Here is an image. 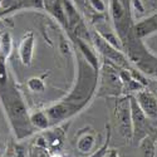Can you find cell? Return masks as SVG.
Here are the masks:
<instances>
[{
  "label": "cell",
  "mask_w": 157,
  "mask_h": 157,
  "mask_svg": "<svg viewBox=\"0 0 157 157\" xmlns=\"http://www.w3.org/2000/svg\"><path fill=\"white\" fill-rule=\"evenodd\" d=\"M6 58H4L3 56H0V90L4 89L8 84H9V79H8V68H6Z\"/></svg>",
  "instance_id": "17"
},
{
  "label": "cell",
  "mask_w": 157,
  "mask_h": 157,
  "mask_svg": "<svg viewBox=\"0 0 157 157\" xmlns=\"http://www.w3.org/2000/svg\"><path fill=\"white\" fill-rule=\"evenodd\" d=\"M44 9L47 11H49L62 25L68 27L63 0H44Z\"/></svg>",
  "instance_id": "9"
},
{
  "label": "cell",
  "mask_w": 157,
  "mask_h": 157,
  "mask_svg": "<svg viewBox=\"0 0 157 157\" xmlns=\"http://www.w3.org/2000/svg\"><path fill=\"white\" fill-rule=\"evenodd\" d=\"M136 99H137L138 106L141 107L142 112L145 113L147 118H150V120L157 118V99L152 93L141 89V90H138Z\"/></svg>",
  "instance_id": "6"
},
{
  "label": "cell",
  "mask_w": 157,
  "mask_h": 157,
  "mask_svg": "<svg viewBox=\"0 0 157 157\" xmlns=\"http://www.w3.org/2000/svg\"><path fill=\"white\" fill-rule=\"evenodd\" d=\"M98 72L82 56H78V77L73 89L59 103L45 109L52 126L69 120L87 106L97 88Z\"/></svg>",
  "instance_id": "1"
},
{
  "label": "cell",
  "mask_w": 157,
  "mask_h": 157,
  "mask_svg": "<svg viewBox=\"0 0 157 157\" xmlns=\"http://www.w3.org/2000/svg\"><path fill=\"white\" fill-rule=\"evenodd\" d=\"M109 137H111V132H109V129H108V135H107V140H106V142H104V145L96 152V153H93L90 157H104L106 156V153H107V150H108V143H109Z\"/></svg>",
  "instance_id": "19"
},
{
  "label": "cell",
  "mask_w": 157,
  "mask_h": 157,
  "mask_svg": "<svg viewBox=\"0 0 157 157\" xmlns=\"http://www.w3.org/2000/svg\"><path fill=\"white\" fill-rule=\"evenodd\" d=\"M92 40H93L96 48H97L108 60L113 62L114 64L120 65V67H127V59H126V57L121 53V50L117 49V48H114L113 45H111L108 42H106L97 32L92 35Z\"/></svg>",
  "instance_id": "4"
},
{
  "label": "cell",
  "mask_w": 157,
  "mask_h": 157,
  "mask_svg": "<svg viewBox=\"0 0 157 157\" xmlns=\"http://www.w3.org/2000/svg\"><path fill=\"white\" fill-rule=\"evenodd\" d=\"M156 145H157V140H156Z\"/></svg>",
  "instance_id": "22"
},
{
  "label": "cell",
  "mask_w": 157,
  "mask_h": 157,
  "mask_svg": "<svg viewBox=\"0 0 157 157\" xmlns=\"http://www.w3.org/2000/svg\"><path fill=\"white\" fill-rule=\"evenodd\" d=\"M106 156H107V157H118V153H117L116 150H111L109 152L106 153Z\"/></svg>",
  "instance_id": "21"
},
{
  "label": "cell",
  "mask_w": 157,
  "mask_h": 157,
  "mask_svg": "<svg viewBox=\"0 0 157 157\" xmlns=\"http://www.w3.org/2000/svg\"><path fill=\"white\" fill-rule=\"evenodd\" d=\"M116 118L118 122V128L121 135L127 138H133V124H132V112H131V101L128 98H122L116 103Z\"/></svg>",
  "instance_id": "3"
},
{
  "label": "cell",
  "mask_w": 157,
  "mask_h": 157,
  "mask_svg": "<svg viewBox=\"0 0 157 157\" xmlns=\"http://www.w3.org/2000/svg\"><path fill=\"white\" fill-rule=\"evenodd\" d=\"M77 45H78V49H79V52H81V56L92 65V67L96 69V71H98V68H99V64H98V58H97V54H96V52L90 48L83 39H81V38H78L77 39Z\"/></svg>",
  "instance_id": "10"
},
{
  "label": "cell",
  "mask_w": 157,
  "mask_h": 157,
  "mask_svg": "<svg viewBox=\"0 0 157 157\" xmlns=\"http://www.w3.org/2000/svg\"><path fill=\"white\" fill-rule=\"evenodd\" d=\"M63 138H64V131L60 127L54 129V131H50V132H48L45 136L47 143L52 148H56V147L59 148L63 143Z\"/></svg>",
  "instance_id": "13"
},
{
  "label": "cell",
  "mask_w": 157,
  "mask_h": 157,
  "mask_svg": "<svg viewBox=\"0 0 157 157\" xmlns=\"http://www.w3.org/2000/svg\"><path fill=\"white\" fill-rule=\"evenodd\" d=\"M19 9H44V0H19V4L15 10Z\"/></svg>",
  "instance_id": "15"
},
{
  "label": "cell",
  "mask_w": 157,
  "mask_h": 157,
  "mask_svg": "<svg viewBox=\"0 0 157 157\" xmlns=\"http://www.w3.org/2000/svg\"><path fill=\"white\" fill-rule=\"evenodd\" d=\"M102 81L106 87V92L107 94L116 96L120 93V90L122 89V79H121V74L117 73V71L111 67L108 64L103 65V72H102Z\"/></svg>",
  "instance_id": "5"
},
{
  "label": "cell",
  "mask_w": 157,
  "mask_h": 157,
  "mask_svg": "<svg viewBox=\"0 0 157 157\" xmlns=\"http://www.w3.org/2000/svg\"><path fill=\"white\" fill-rule=\"evenodd\" d=\"M0 94H2L4 107L17 138L23 140L30 136L35 128L30 122V116L19 89L13 83H10L0 90Z\"/></svg>",
  "instance_id": "2"
},
{
  "label": "cell",
  "mask_w": 157,
  "mask_h": 157,
  "mask_svg": "<svg viewBox=\"0 0 157 157\" xmlns=\"http://www.w3.org/2000/svg\"><path fill=\"white\" fill-rule=\"evenodd\" d=\"M34 34L33 32L25 33L19 44V58L23 65H30L34 54Z\"/></svg>",
  "instance_id": "8"
},
{
  "label": "cell",
  "mask_w": 157,
  "mask_h": 157,
  "mask_svg": "<svg viewBox=\"0 0 157 157\" xmlns=\"http://www.w3.org/2000/svg\"><path fill=\"white\" fill-rule=\"evenodd\" d=\"M27 86L32 92H38V93L44 92V89H45V83L40 77H32L27 82Z\"/></svg>",
  "instance_id": "16"
},
{
  "label": "cell",
  "mask_w": 157,
  "mask_h": 157,
  "mask_svg": "<svg viewBox=\"0 0 157 157\" xmlns=\"http://www.w3.org/2000/svg\"><path fill=\"white\" fill-rule=\"evenodd\" d=\"M30 122L34 128L42 129V131H45L52 126L49 117L45 113V111H38V112H34L33 114H30Z\"/></svg>",
  "instance_id": "11"
},
{
  "label": "cell",
  "mask_w": 157,
  "mask_h": 157,
  "mask_svg": "<svg viewBox=\"0 0 157 157\" xmlns=\"http://www.w3.org/2000/svg\"><path fill=\"white\" fill-rule=\"evenodd\" d=\"M97 135L90 127H84L77 133L75 147L81 153H90L96 146Z\"/></svg>",
  "instance_id": "7"
},
{
  "label": "cell",
  "mask_w": 157,
  "mask_h": 157,
  "mask_svg": "<svg viewBox=\"0 0 157 157\" xmlns=\"http://www.w3.org/2000/svg\"><path fill=\"white\" fill-rule=\"evenodd\" d=\"M5 157H23V150L18 146H9Z\"/></svg>",
  "instance_id": "20"
},
{
  "label": "cell",
  "mask_w": 157,
  "mask_h": 157,
  "mask_svg": "<svg viewBox=\"0 0 157 157\" xmlns=\"http://www.w3.org/2000/svg\"><path fill=\"white\" fill-rule=\"evenodd\" d=\"M13 50V38L9 32L0 33V56L8 58Z\"/></svg>",
  "instance_id": "12"
},
{
  "label": "cell",
  "mask_w": 157,
  "mask_h": 157,
  "mask_svg": "<svg viewBox=\"0 0 157 157\" xmlns=\"http://www.w3.org/2000/svg\"><path fill=\"white\" fill-rule=\"evenodd\" d=\"M140 150H141V157H156V143L148 136L141 140Z\"/></svg>",
  "instance_id": "14"
},
{
  "label": "cell",
  "mask_w": 157,
  "mask_h": 157,
  "mask_svg": "<svg viewBox=\"0 0 157 157\" xmlns=\"http://www.w3.org/2000/svg\"><path fill=\"white\" fill-rule=\"evenodd\" d=\"M89 5L92 6L97 13H104L106 11V4H104L103 0H88Z\"/></svg>",
  "instance_id": "18"
}]
</instances>
